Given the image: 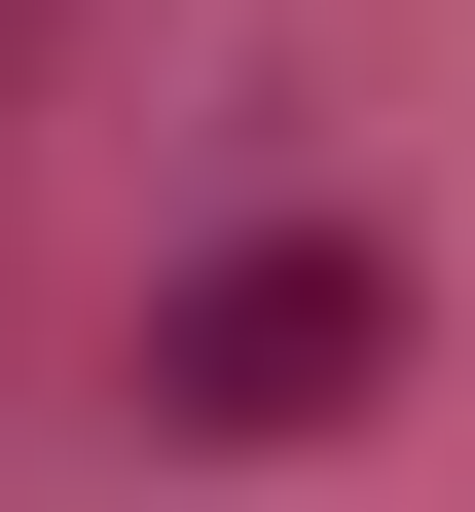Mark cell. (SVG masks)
Returning <instances> with one entry per match:
<instances>
[{"mask_svg":"<svg viewBox=\"0 0 475 512\" xmlns=\"http://www.w3.org/2000/svg\"><path fill=\"white\" fill-rule=\"evenodd\" d=\"M110 403H147V439H220V476H293V439H366V403H402V256H366V220H256V256H183Z\"/></svg>","mask_w":475,"mask_h":512,"instance_id":"obj_1","label":"cell"}]
</instances>
